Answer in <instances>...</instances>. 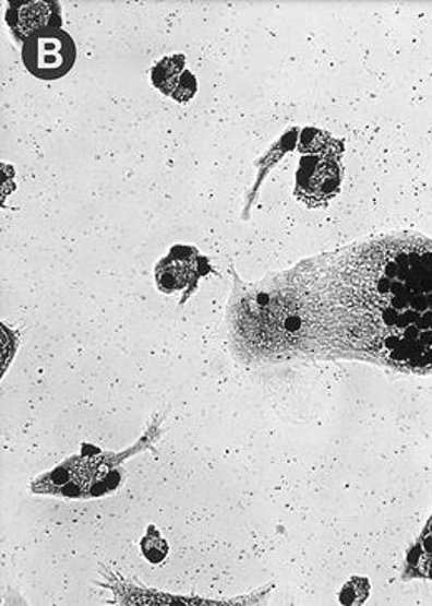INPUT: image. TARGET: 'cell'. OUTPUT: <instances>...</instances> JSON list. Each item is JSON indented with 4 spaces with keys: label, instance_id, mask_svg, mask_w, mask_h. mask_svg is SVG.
I'll return each instance as SVG.
<instances>
[{
    "label": "cell",
    "instance_id": "cell-1",
    "mask_svg": "<svg viewBox=\"0 0 432 606\" xmlns=\"http://www.w3.org/2000/svg\"><path fill=\"white\" fill-rule=\"evenodd\" d=\"M25 69L40 80H57L74 69L77 60L74 38L62 28L32 35L22 46Z\"/></svg>",
    "mask_w": 432,
    "mask_h": 606
},
{
    "label": "cell",
    "instance_id": "cell-2",
    "mask_svg": "<svg viewBox=\"0 0 432 606\" xmlns=\"http://www.w3.org/2000/svg\"><path fill=\"white\" fill-rule=\"evenodd\" d=\"M341 177V167L329 156H304L298 168L297 193L310 205H321L338 193Z\"/></svg>",
    "mask_w": 432,
    "mask_h": 606
},
{
    "label": "cell",
    "instance_id": "cell-3",
    "mask_svg": "<svg viewBox=\"0 0 432 606\" xmlns=\"http://www.w3.org/2000/svg\"><path fill=\"white\" fill-rule=\"evenodd\" d=\"M110 474V462L92 461V459H74L67 462L63 467L57 468L52 474L47 475L53 485H49L43 492H52V489H59L57 492L70 497H85L100 494V485L98 480L107 482V475Z\"/></svg>",
    "mask_w": 432,
    "mask_h": 606
},
{
    "label": "cell",
    "instance_id": "cell-4",
    "mask_svg": "<svg viewBox=\"0 0 432 606\" xmlns=\"http://www.w3.org/2000/svg\"><path fill=\"white\" fill-rule=\"evenodd\" d=\"M5 21L15 37L25 43L32 35L53 31L62 25L59 2L47 0H28V2H11L5 12Z\"/></svg>",
    "mask_w": 432,
    "mask_h": 606
},
{
    "label": "cell",
    "instance_id": "cell-5",
    "mask_svg": "<svg viewBox=\"0 0 432 606\" xmlns=\"http://www.w3.org/2000/svg\"><path fill=\"white\" fill-rule=\"evenodd\" d=\"M203 264L205 261L193 248L175 247L155 271L158 286L165 293L182 292L208 271Z\"/></svg>",
    "mask_w": 432,
    "mask_h": 606
},
{
    "label": "cell",
    "instance_id": "cell-6",
    "mask_svg": "<svg viewBox=\"0 0 432 606\" xmlns=\"http://www.w3.org/2000/svg\"><path fill=\"white\" fill-rule=\"evenodd\" d=\"M248 336L262 346H273L281 343L286 334L290 333L291 318L281 305H263L262 308L251 309L247 314Z\"/></svg>",
    "mask_w": 432,
    "mask_h": 606
},
{
    "label": "cell",
    "instance_id": "cell-7",
    "mask_svg": "<svg viewBox=\"0 0 432 606\" xmlns=\"http://www.w3.org/2000/svg\"><path fill=\"white\" fill-rule=\"evenodd\" d=\"M185 72V57L171 56L158 62L152 70V82L165 95H173Z\"/></svg>",
    "mask_w": 432,
    "mask_h": 606
},
{
    "label": "cell",
    "instance_id": "cell-8",
    "mask_svg": "<svg viewBox=\"0 0 432 606\" xmlns=\"http://www.w3.org/2000/svg\"><path fill=\"white\" fill-rule=\"evenodd\" d=\"M196 94V79L192 72L185 70L183 72L182 79H180V84L175 88L173 95L171 97L177 102H189L190 98L195 97Z\"/></svg>",
    "mask_w": 432,
    "mask_h": 606
}]
</instances>
